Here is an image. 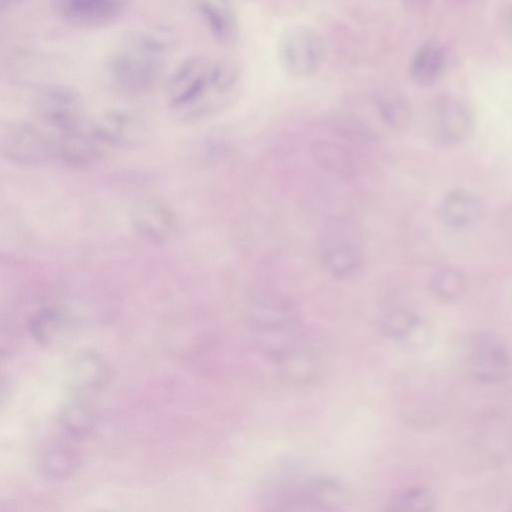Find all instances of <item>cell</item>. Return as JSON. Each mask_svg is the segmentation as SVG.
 Segmentation results:
<instances>
[{"instance_id":"cell-24","label":"cell","mask_w":512,"mask_h":512,"mask_svg":"<svg viewBox=\"0 0 512 512\" xmlns=\"http://www.w3.org/2000/svg\"><path fill=\"white\" fill-rule=\"evenodd\" d=\"M505 21L508 27L512 30V4L506 11Z\"/></svg>"},{"instance_id":"cell-12","label":"cell","mask_w":512,"mask_h":512,"mask_svg":"<svg viewBox=\"0 0 512 512\" xmlns=\"http://www.w3.org/2000/svg\"><path fill=\"white\" fill-rule=\"evenodd\" d=\"M386 335L409 349H421L430 343L428 325L415 313L405 308H393L382 319Z\"/></svg>"},{"instance_id":"cell-20","label":"cell","mask_w":512,"mask_h":512,"mask_svg":"<svg viewBox=\"0 0 512 512\" xmlns=\"http://www.w3.org/2000/svg\"><path fill=\"white\" fill-rule=\"evenodd\" d=\"M431 288L443 300H456L466 290V279L460 271L445 268L434 274L431 279Z\"/></svg>"},{"instance_id":"cell-4","label":"cell","mask_w":512,"mask_h":512,"mask_svg":"<svg viewBox=\"0 0 512 512\" xmlns=\"http://www.w3.org/2000/svg\"><path fill=\"white\" fill-rule=\"evenodd\" d=\"M34 110L42 128L53 139L79 131L89 122L80 94L66 85L53 84L42 88L36 94Z\"/></svg>"},{"instance_id":"cell-9","label":"cell","mask_w":512,"mask_h":512,"mask_svg":"<svg viewBox=\"0 0 512 512\" xmlns=\"http://www.w3.org/2000/svg\"><path fill=\"white\" fill-rule=\"evenodd\" d=\"M130 222L139 237L154 243L167 241L177 225L169 205L156 197L137 200L130 211Z\"/></svg>"},{"instance_id":"cell-2","label":"cell","mask_w":512,"mask_h":512,"mask_svg":"<svg viewBox=\"0 0 512 512\" xmlns=\"http://www.w3.org/2000/svg\"><path fill=\"white\" fill-rule=\"evenodd\" d=\"M168 58L166 39L152 30L129 33L112 51L107 73L121 91L140 94L160 79Z\"/></svg>"},{"instance_id":"cell-5","label":"cell","mask_w":512,"mask_h":512,"mask_svg":"<svg viewBox=\"0 0 512 512\" xmlns=\"http://www.w3.org/2000/svg\"><path fill=\"white\" fill-rule=\"evenodd\" d=\"M465 364L470 376L482 384L502 381L511 369L505 344L490 331H478L469 337L465 349Z\"/></svg>"},{"instance_id":"cell-14","label":"cell","mask_w":512,"mask_h":512,"mask_svg":"<svg viewBox=\"0 0 512 512\" xmlns=\"http://www.w3.org/2000/svg\"><path fill=\"white\" fill-rule=\"evenodd\" d=\"M480 202L476 196L465 190H453L440 202L439 217L446 225L464 227L477 219Z\"/></svg>"},{"instance_id":"cell-16","label":"cell","mask_w":512,"mask_h":512,"mask_svg":"<svg viewBox=\"0 0 512 512\" xmlns=\"http://www.w3.org/2000/svg\"><path fill=\"white\" fill-rule=\"evenodd\" d=\"M66 319L62 311L46 307L42 308L29 320V329L35 339L41 343H49L64 329Z\"/></svg>"},{"instance_id":"cell-13","label":"cell","mask_w":512,"mask_h":512,"mask_svg":"<svg viewBox=\"0 0 512 512\" xmlns=\"http://www.w3.org/2000/svg\"><path fill=\"white\" fill-rule=\"evenodd\" d=\"M446 64L444 48L435 42H426L414 52L409 64V74L415 83L430 85L442 75Z\"/></svg>"},{"instance_id":"cell-17","label":"cell","mask_w":512,"mask_h":512,"mask_svg":"<svg viewBox=\"0 0 512 512\" xmlns=\"http://www.w3.org/2000/svg\"><path fill=\"white\" fill-rule=\"evenodd\" d=\"M436 499L426 487H413L394 495L387 503L390 511L425 512L434 510Z\"/></svg>"},{"instance_id":"cell-21","label":"cell","mask_w":512,"mask_h":512,"mask_svg":"<svg viewBox=\"0 0 512 512\" xmlns=\"http://www.w3.org/2000/svg\"><path fill=\"white\" fill-rule=\"evenodd\" d=\"M63 430L73 437L86 435L93 426V415L83 404L73 402L65 406L60 415Z\"/></svg>"},{"instance_id":"cell-11","label":"cell","mask_w":512,"mask_h":512,"mask_svg":"<svg viewBox=\"0 0 512 512\" xmlns=\"http://www.w3.org/2000/svg\"><path fill=\"white\" fill-rule=\"evenodd\" d=\"M193 9L210 34L223 44L238 36V20L233 0H192Z\"/></svg>"},{"instance_id":"cell-10","label":"cell","mask_w":512,"mask_h":512,"mask_svg":"<svg viewBox=\"0 0 512 512\" xmlns=\"http://www.w3.org/2000/svg\"><path fill=\"white\" fill-rule=\"evenodd\" d=\"M433 127L441 142L455 145L466 140L471 134L473 117L464 102L455 97L446 96L435 103Z\"/></svg>"},{"instance_id":"cell-6","label":"cell","mask_w":512,"mask_h":512,"mask_svg":"<svg viewBox=\"0 0 512 512\" xmlns=\"http://www.w3.org/2000/svg\"><path fill=\"white\" fill-rule=\"evenodd\" d=\"M1 153L7 160L24 166H38L56 159L50 134L26 122L8 124L3 129Z\"/></svg>"},{"instance_id":"cell-1","label":"cell","mask_w":512,"mask_h":512,"mask_svg":"<svg viewBox=\"0 0 512 512\" xmlns=\"http://www.w3.org/2000/svg\"><path fill=\"white\" fill-rule=\"evenodd\" d=\"M238 80L239 70L233 63L202 55L190 56L167 79V105L184 121L202 119L228 102Z\"/></svg>"},{"instance_id":"cell-19","label":"cell","mask_w":512,"mask_h":512,"mask_svg":"<svg viewBox=\"0 0 512 512\" xmlns=\"http://www.w3.org/2000/svg\"><path fill=\"white\" fill-rule=\"evenodd\" d=\"M76 465V457L63 446H53L41 457L42 473L47 477L59 479L70 474Z\"/></svg>"},{"instance_id":"cell-15","label":"cell","mask_w":512,"mask_h":512,"mask_svg":"<svg viewBox=\"0 0 512 512\" xmlns=\"http://www.w3.org/2000/svg\"><path fill=\"white\" fill-rule=\"evenodd\" d=\"M105 375L102 359L93 352H80L69 367L70 385L74 390H87L100 384Z\"/></svg>"},{"instance_id":"cell-7","label":"cell","mask_w":512,"mask_h":512,"mask_svg":"<svg viewBox=\"0 0 512 512\" xmlns=\"http://www.w3.org/2000/svg\"><path fill=\"white\" fill-rule=\"evenodd\" d=\"M323 56L322 38L310 27H292L283 33L278 43L280 65L293 77L313 75L320 68Z\"/></svg>"},{"instance_id":"cell-3","label":"cell","mask_w":512,"mask_h":512,"mask_svg":"<svg viewBox=\"0 0 512 512\" xmlns=\"http://www.w3.org/2000/svg\"><path fill=\"white\" fill-rule=\"evenodd\" d=\"M345 496L331 478L289 475L272 483L267 497L278 510H334L344 504Z\"/></svg>"},{"instance_id":"cell-22","label":"cell","mask_w":512,"mask_h":512,"mask_svg":"<svg viewBox=\"0 0 512 512\" xmlns=\"http://www.w3.org/2000/svg\"><path fill=\"white\" fill-rule=\"evenodd\" d=\"M379 109L388 123L396 127L407 124L409 109L404 100L398 96H384L379 100Z\"/></svg>"},{"instance_id":"cell-8","label":"cell","mask_w":512,"mask_h":512,"mask_svg":"<svg viewBox=\"0 0 512 512\" xmlns=\"http://www.w3.org/2000/svg\"><path fill=\"white\" fill-rule=\"evenodd\" d=\"M132 0H51V9L63 22L97 28L113 24L128 11Z\"/></svg>"},{"instance_id":"cell-23","label":"cell","mask_w":512,"mask_h":512,"mask_svg":"<svg viewBox=\"0 0 512 512\" xmlns=\"http://www.w3.org/2000/svg\"><path fill=\"white\" fill-rule=\"evenodd\" d=\"M25 0H0L1 10L10 9L22 3Z\"/></svg>"},{"instance_id":"cell-18","label":"cell","mask_w":512,"mask_h":512,"mask_svg":"<svg viewBox=\"0 0 512 512\" xmlns=\"http://www.w3.org/2000/svg\"><path fill=\"white\" fill-rule=\"evenodd\" d=\"M322 261L331 274L346 276L359 266L360 257L353 246L339 243L324 250Z\"/></svg>"}]
</instances>
